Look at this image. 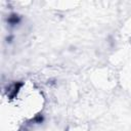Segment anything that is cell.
Masks as SVG:
<instances>
[{"mask_svg": "<svg viewBox=\"0 0 131 131\" xmlns=\"http://www.w3.org/2000/svg\"><path fill=\"white\" fill-rule=\"evenodd\" d=\"M14 108L18 116L32 119L42 112L44 96L42 92L31 82L21 84L14 92Z\"/></svg>", "mask_w": 131, "mask_h": 131, "instance_id": "obj_1", "label": "cell"}]
</instances>
